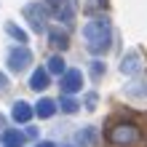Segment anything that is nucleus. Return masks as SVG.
Masks as SVG:
<instances>
[{
  "label": "nucleus",
  "mask_w": 147,
  "mask_h": 147,
  "mask_svg": "<svg viewBox=\"0 0 147 147\" xmlns=\"http://www.w3.org/2000/svg\"><path fill=\"white\" fill-rule=\"evenodd\" d=\"M75 139H78V144H83V147H91L94 142H96V131H94L91 126H86V128H80V131L75 134Z\"/></svg>",
  "instance_id": "nucleus-11"
},
{
  "label": "nucleus",
  "mask_w": 147,
  "mask_h": 147,
  "mask_svg": "<svg viewBox=\"0 0 147 147\" xmlns=\"http://www.w3.org/2000/svg\"><path fill=\"white\" fill-rule=\"evenodd\" d=\"M35 147H54V142H38Z\"/></svg>",
  "instance_id": "nucleus-21"
},
{
  "label": "nucleus",
  "mask_w": 147,
  "mask_h": 147,
  "mask_svg": "<svg viewBox=\"0 0 147 147\" xmlns=\"http://www.w3.org/2000/svg\"><path fill=\"white\" fill-rule=\"evenodd\" d=\"M78 107H80V105H78V102L70 96V94H64V96L62 99H59V110H62V112H67V115H72V112H78Z\"/></svg>",
  "instance_id": "nucleus-15"
},
{
  "label": "nucleus",
  "mask_w": 147,
  "mask_h": 147,
  "mask_svg": "<svg viewBox=\"0 0 147 147\" xmlns=\"http://www.w3.org/2000/svg\"><path fill=\"white\" fill-rule=\"evenodd\" d=\"M86 13H96V11H105L107 8V0H88V3L83 5Z\"/></svg>",
  "instance_id": "nucleus-18"
},
{
  "label": "nucleus",
  "mask_w": 147,
  "mask_h": 147,
  "mask_svg": "<svg viewBox=\"0 0 147 147\" xmlns=\"http://www.w3.org/2000/svg\"><path fill=\"white\" fill-rule=\"evenodd\" d=\"M59 88H62V94H78L83 88V72L80 70H67L62 75V80H59Z\"/></svg>",
  "instance_id": "nucleus-6"
},
{
  "label": "nucleus",
  "mask_w": 147,
  "mask_h": 147,
  "mask_svg": "<svg viewBox=\"0 0 147 147\" xmlns=\"http://www.w3.org/2000/svg\"><path fill=\"white\" fill-rule=\"evenodd\" d=\"M48 38H51V43H54L56 48H67L70 46V38H67V32H62V30H48Z\"/></svg>",
  "instance_id": "nucleus-13"
},
{
  "label": "nucleus",
  "mask_w": 147,
  "mask_h": 147,
  "mask_svg": "<svg viewBox=\"0 0 147 147\" xmlns=\"http://www.w3.org/2000/svg\"><path fill=\"white\" fill-rule=\"evenodd\" d=\"M96 102H99V96L96 94H86V99H83V105H86V110H96Z\"/></svg>",
  "instance_id": "nucleus-19"
},
{
  "label": "nucleus",
  "mask_w": 147,
  "mask_h": 147,
  "mask_svg": "<svg viewBox=\"0 0 147 147\" xmlns=\"http://www.w3.org/2000/svg\"><path fill=\"white\" fill-rule=\"evenodd\" d=\"M35 112H38L40 118H51L56 112V102L54 99H40L38 105H35Z\"/></svg>",
  "instance_id": "nucleus-12"
},
{
  "label": "nucleus",
  "mask_w": 147,
  "mask_h": 147,
  "mask_svg": "<svg viewBox=\"0 0 147 147\" xmlns=\"http://www.w3.org/2000/svg\"><path fill=\"white\" fill-rule=\"evenodd\" d=\"M48 72L51 75H64V59L62 56H51L48 59Z\"/></svg>",
  "instance_id": "nucleus-16"
},
{
  "label": "nucleus",
  "mask_w": 147,
  "mask_h": 147,
  "mask_svg": "<svg viewBox=\"0 0 147 147\" xmlns=\"http://www.w3.org/2000/svg\"><path fill=\"white\" fill-rule=\"evenodd\" d=\"M32 112H35V110H32L30 105H27V102H13V110H11V118L16 120V123H30V118H32Z\"/></svg>",
  "instance_id": "nucleus-8"
},
{
  "label": "nucleus",
  "mask_w": 147,
  "mask_h": 147,
  "mask_svg": "<svg viewBox=\"0 0 147 147\" xmlns=\"http://www.w3.org/2000/svg\"><path fill=\"white\" fill-rule=\"evenodd\" d=\"M83 38H86V48H88V54H94V56L107 54L110 43H112L110 19H107V16H96V19H91L83 27Z\"/></svg>",
  "instance_id": "nucleus-1"
},
{
  "label": "nucleus",
  "mask_w": 147,
  "mask_h": 147,
  "mask_svg": "<svg viewBox=\"0 0 147 147\" xmlns=\"http://www.w3.org/2000/svg\"><path fill=\"white\" fill-rule=\"evenodd\" d=\"M142 54L139 51H131V54H126L123 56V62H120V72L123 75H136V72H142Z\"/></svg>",
  "instance_id": "nucleus-7"
},
{
  "label": "nucleus",
  "mask_w": 147,
  "mask_h": 147,
  "mask_svg": "<svg viewBox=\"0 0 147 147\" xmlns=\"http://www.w3.org/2000/svg\"><path fill=\"white\" fill-rule=\"evenodd\" d=\"M102 75H105V62L94 59V62H91V80H94V83H99V80H102Z\"/></svg>",
  "instance_id": "nucleus-17"
},
{
  "label": "nucleus",
  "mask_w": 147,
  "mask_h": 147,
  "mask_svg": "<svg viewBox=\"0 0 147 147\" xmlns=\"http://www.w3.org/2000/svg\"><path fill=\"white\" fill-rule=\"evenodd\" d=\"M46 5L51 8V13H54L59 22L72 24V19H75V5H72V0H46Z\"/></svg>",
  "instance_id": "nucleus-5"
},
{
  "label": "nucleus",
  "mask_w": 147,
  "mask_h": 147,
  "mask_svg": "<svg viewBox=\"0 0 147 147\" xmlns=\"http://www.w3.org/2000/svg\"><path fill=\"white\" fill-rule=\"evenodd\" d=\"M0 139H3V144H5V147H22V144H24V139H27V134L16 131V128H5Z\"/></svg>",
  "instance_id": "nucleus-9"
},
{
  "label": "nucleus",
  "mask_w": 147,
  "mask_h": 147,
  "mask_svg": "<svg viewBox=\"0 0 147 147\" xmlns=\"http://www.w3.org/2000/svg\"><path fill=\"white\" fill-rule=\"evenodd\" d=\"M5 91H8V78L0 72V94H5Z\"/></svg>",
  "instance_id": "nucleus-20"
},
{
  "label": "nucleus",
  "mask_w": 147,
  "mask_h": 147,
  "mask_svg": "<svg viewBox=\"0 0 147 147\" xmlns=\"http://www.w3.org/2000/svg\"><path fill=\"white\" fill-rule=\"evenodd\" d=\"M48 11L51 8L48 5H40V3H27L24 5V16H27V22H30V27L35 30V32H46L48 30Z\"/></svg>",
  "instance_id": "nucleus-3"
},
{
  "label": "nucleus",
  "mask_w": 147,
  "mask_h": 147,
  "mask_svg": "<svg viewBox=\"0 0 147 147\" xmlns=\"http://www.w3.org/2000/svg\"><path fill=\"white\" fill-rule=\"evenodd\" d=\"M107 139L112 144H118V147H131V144H136V142L142 139V134H139V128L131 126V123H118V126L110 128Z\"/></svg>",
  "instance_id": "nucleus-2"
},
{
  "label": "nucleus",
  "mask_w": 147,
  "mask_h": 147,
  "mask_svg": "<svg viewBox=\"0 0 147 147\" xmlns=\"http://www.w3.org/2000/svg\"><path fill=\"white\" fill-rule=\"evenodd\" d=\"M30 64H32V51L24 46V43H19L16 48H11V51H8V70H11V72L22 75Z\"/></svg>",
  "instance_id": "nucleus-4"
},
{
  "label": "nucleus",
  "mask_w": 147,
  "mask_h": 147,
  "mask_svg": "<svg viewBox=\"0 0 147 147\" xmlns=\"http://www.w3.org/2000/svg\"><path fill=\"white\" fill-rule=\"evenodd\" d=\"M0 126H3V115H0Z\"/></svg>",
  "instance_id": "nucleus-22"
},
{
  "label": "nucleus",
  "mask_w": 147,
  "mask_h": 147,
  "mask_svg": "<svg viewBox=\"0 0 147 147\" xmlns=\"http://www.w3.org/2000/svg\"><path fill=\"white\" fill-rule=\"evenodd\" d=\"M48 67H46V70H35V72H32V78H30V88L32 91H46L48 88Z\"/></svg>",
  "instance_id": "nucleus-10"
},
{
  "label": "nucleus",
  "mask_w": 147,
  "mask_h": 147,
  "mask_svg": "<svg viewBox=\"0 0 147 147\" xmlns=\"http://www.w3.org/2000/svg\"><path fill=\"white\" fill-rule=\"evenodd\" d=\"M5 32H8L16 43H27V32H24L22 27H16L13 22H5Z\"/></svg>",
  "instance_id": "nucleus-14"
}]
</instances>
